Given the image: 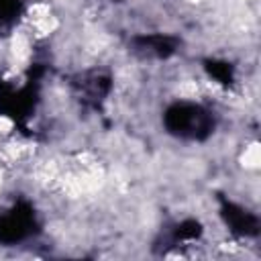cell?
Instances as JSON below:
<instances>
[{"label":"cell","instance_id":"6da1fadb","mask_svg":"<svg viewBox=\"0 0 261 261\" xmlns=\"http://www.w3.org/2000/svg\"><path fill=\"white\" fill-rule=\"evenodd\" d=\"M243 161H245V167H249V169H257V165H259V147H257V143L245 147Z\"/></svg>","mask_w":261,"mask_h":261}]
</instances>
